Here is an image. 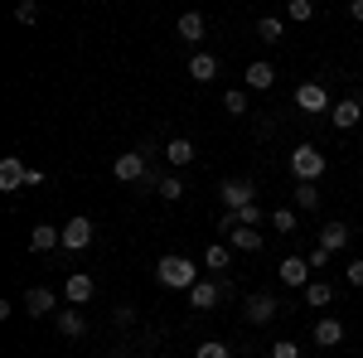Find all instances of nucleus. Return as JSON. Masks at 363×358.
I'll list each match as a JSON object with an SVG mask.
<instances>
[{
	"label": "nucleus",
	"instance_id": "nucleus-1",
	"mask_svg": "<svg viewBox=\"0 0 363 358\" xmlns=\"http://www.w3.org/2000/svg\"><path fill=\"white\" fill-rule=\"evenodd\" d=\"M155 276H160V286H169V291H194L199 286V272H194L189 257H160Z\"/></svg>",
	"mask_w": 363,
	"mask_h": 358
},
{
	"label": "nucleus",
	"instance_id": "nucleus-2",
	"mask_svg": "<svg viewBox=\"0 0 363 358\" xmlns=\"http://www.w3.org/2000/svg\"><path fill=\"white\" fill-rule=\"evenodd\" d=\"M291 174H296V184H315L325 174V155L315 145H296L291 150Z\"/></svg>",
	"mask_w": 363,
	"mask_h": 358
},
{
	"label": "nucleus",
	"instance_id": "nucleus-3",
	"mask_svg": "<svg viewBox=\"0 0 363 358\" xmlns=\"http://www.w3.org/2000/svg\"><path fill=\"white\" fill-rule=\"evenodd\" d=\"M112 174L121 184H136V179H150V150H126V155H116Z\"/></svg>",
	"mask_w": 363,
	"mask_h": 358
},
{
	"label": "nucleus",
	"instance_id": "nucleus-4",
	"mask_svg": "<svg viewBox=\"0 0 363 358\" xmlns=\"http://www.w3.org/2000/svg\"><path fill=\"white\" fill-rule=\"evenodd\" d=\"M228 296H233L228 281H199L194 291H189V310H213V305L228 301Z\"/></svg>",
	"mask_w": 363,
	"mask_h": 358
},
{
	"label": "nucleus",
	"instance_id": "nucleus-5",
	"mask_svg": "<svg viewBox=\"0 0 363 358\" xmlns=\"http://www.w3.org/2000/svg\"><path fill=\"white\" fill-rule=\"evenodd\" d=\"M25 184H29V165L20 155H5L0 160V194H20Z\"/></svg>",
	"mask_w": 363,
	"mask_h": 358
},
{
	"label": "nucleus",
	"instance_id": "nucleus-6",
	"mask_svg": "<svg viewBox=\"0 0 363 358\" xmlns=\"http://www.w3.org/2000/svg\"><path fill=\"white\" fill-rule=\"evenodd\" d=\"M296 107L301 111H330V87L325 83H301L296 87Z\"/></svg>",
	"mask_w": 363,
	"mask_h": 358
},
{
	"label": "nucleus",
	"instance_id": "nucleus-7",
	"mask_svg": "<svg viewBox=\"0 0 363 358\" xmlns=\"http://www.w3.org/2000/svg\"><path fill=\"white\" fill-rule=\"evenodd\" d=\"M330 121H335V131L359 126V121H363V102H359V97H339L335 107H330Z\"/></svg>",
	"mask_w": 363,
	"mask_h": 358
},
{
	"label": "nucleus",
	"instance_id": "nucleus-8",
	"mask_svg": "<svg viewBox=\"0 0 363 358\" xmlns=\"http://www.w3.org/2000/svg\"><path fill=\"white\" fill-rule=\"evenodd\" d=\"M218 194H223V208H228V213H238V208L257 203V198H252L257 189H252L247 179H223V189H218Z\"/></svg>",
	"mask_w": 363,
	"mask_h": 358
},
{
	"label": "nucleus",
	"instance_id": "nucleus-9",
	"mask_svg": "<svg viewBox=\"0 0 363 358\" xmlns=\"http://www.w3.org/2000/svg\"><path fill=\"white\" fill-rule=\"evenodd\" d=\"M242 315H247V325H272V320L281 315V305L272 301L267 291H262V296H252V301L242 305Z\"/></svg>",
	"mask_w": 363,
	"mask_h": 358
},
{
	"label": "nucleus",
	"instance_id": "nucleus-10",
	"mask_svg": "<svg viewBox=\"0 0 363 358\" xmlns=\"http://www.w3.org/2000/svg\"><path fill=\"white\" fill-rule=\"evenodd\" d=\"M277 276H281V286L301 291V286H310V262L306 257H286V262L277 267Z\"/></svg>",
	"mask_w": 363,
	"mask_h": 358
},
{
	"label": "nucleus",
	"instance_id": "nucleus-11",
	"mask_svg": "<svg viewBox=\"0 0 363 358\" xmlns=\"http://www.w3.org/2000/svg\"><path fill=\"white\" fill-rule=\"evenodd\" d=\"M54 305H58V296L49 291V286H29V291H25V310L34 315V320H44V315H54Z\"/></svg>",
	"mask_w": 363,
	"mask_h": 358
},
{
	"label": "nucleus",
	"instance_id": "nucleus-12",
	"mask_svg": "<svg viewBox=\"0 0 363 358\" xmlns=\"http://www.w3.org/2000/svg\"><path fill=\"white\" fill-rule=\"evenodd\" d=\"M92 291H97V286H92V276H87V272H73L68 281H63V301H68V305H87V301H92Z\"/></svg>",
	"mask_w": 363,
	"mask_h": 358
},
{
	"label": "nucleus",
	"instance_id": "nucleus-13",
	"mask_svg": "<svg viewBox=\"0 0 363 358\" xmlns=\"http://www.w3.org/2000/svg\"><path fill=\"white\" fill-rule=\"evenodd\" d=\"M87 242H92V218H68V228H63V247L83 252Z\"/></svg>",
	"mask_w": 363,
	"mask_h": 358
},
{
	"label": "nucleus",
	"instance_id": "nucleus-14",
	"mask_svg": "<svg viewBox=\"0 0 363 358\" xmlns=\"http://www.w3.org/2000/svg\"><path fill=\"white\" fill-rule=\"evenodd\" d=\"M315 344H320V349H339V344H344V320L325 315V320L315 325Z\"/></svg>",
	"mask_w": 363,
	"mask_h": 358
},
{
	"label": "nucleus",
	"instance_id": "nucleus-15",
	"mask_svg": "<svg viewBox=\"0 0 363 358\" xmlns=\"http://www.w3.org/2000/svg\"><path fill=\"white\" fill-rule=\"evenodd\" d=\"M29 247H34V252H54V247H63V228H49V223L29 228Z\"/></svg>",
	"mask_w": 363,
	"mask_h": 358
},
{
	"label": "nucleus",
	"instance_id": "nucleus-16",
	"mask_svg": "<svg viewBox=\"0 0 363 358\" xmlns=\"http://www.w3.org/2000/svg\"><path fill=\"white\" fill-rule=\"evenodd\" d=\"M320 247L330 252V257L344 252L349 247V223H325V228H320Z\"/></svg>",
	"mask_w": 363,
	"mask_h": 358
},
{
	"label": "nucleus",
	"instance_id": "nucleus-17",
	"mask_svg": "<svg viewBox=\"0 0 363 358\" xmlns=\"http://www.w3.org/2000/svg\"><path fill=\"white\" fill-rule=\"evenodd\" d=\"M189 78H194V83H213V78H218V58L213 54H194L189 58Z\"/></svg>",
	"mask_w": 363,
	"mask_h": 358
},
{
	"label": "nucleus",
	"instance_id": "nucleus-18",
	"mask_svg": "<svg viewBox=\"0 0 363 358\" xmlns=\"http://www.w3.org/2000/svg\"><path fill=\"white\" fill-rule=\"evenodd\" d=\"M247 87L272 92V87H277V68H272V63H247Z\"/></svg>",
	"mask_w": 363,
	"mask_h": 358
},
{
	"label": "nucleus",
	"instance_id": "nucleus-19",
	"mask_svg": "<svg viewBox=\"0 0 363 358\" xmlns=\"http://www.w3.org/2000/svg\"><path fill=\"white\" fill-rule=\"evenodd\" d=\"M54 325H58V334H63V339H78V334H87V320L78 315V310H58Z\"/></svg>",
	"mask_w": 363,
	"mask_h": 358
},
{
	"label": "nucleus",
	"instance_id": "nucleus-20",
	"mask_svg": "<svg viewBox=\"0 0 363 358\" xmlns=\"http://www.w3.org/2000/svg\"><path fill=\"white\" fill-rule=\"evenodd\" d=\"M179 39H184V44H199V39H203V15H194V10H189V15H179Z\"/></svg>",
	"mask_w": 363,
	"mask_h": 358
},
{
	"label": "nucleus",
	"instance_id": "nucleus-21",
	"mask_svg": "<svg viewBox=\"0 0 363 358\" xmlns=\"http://www.w3.org/2000/svg\"><path fill=\"white\" fill-rule=\"evenodd\" d=\"M165 160H169V165H189V160H194V140L174 136V140L165 145Z\"/></svg>",
	"mask_w": 363,
	"mask_h": 358
},
{
	"label": "nucleus",
	"instance_id": "nucleus-22",
	"mask_svg": "<svg viewBox=\"0 0 363 358\" xmlns=\"http://www.w3.org/2000/svg\"><path fill=\"white\" fill-rule=\"evenodd\" d=\"M228 237H233L238 252H262V233H257V228H233Z\"/></svg>",
	"mask_w": 363,
	"mask_h": 358
},
{
	"label": "nucleus",
	"instance_id": "nucleus-23",
	"mask_svg": "<svg viewBox=\"0 0 363 358\" xmlns=\"http://www.w3.org/2000/svg\"><path fill=\"white\" fill-rule=\"evenodd\" d=\"M296 208H301V213L320 208V189H315V184H296Z\"/></svg>",
	"mask_w": 363,
	"mask_h": 358
},
{
	"label": "nucleus",
	"instance_id": "nucleus-24",
	"mask_svg": "<svg viewBox=\"0 0 363 358\" xmlns=\"http://www.w3.org/2000/svg\"><path fill=\"white\" fill-rule=\"evenodd\" d=\"M203 267H208V272H228V247L223 242H213V247L203 252Z\"/></svg>",
	"mask_w": 363,
	"mask_h": 358
},
{
	"label": "nucleus",
	"instance_id": "nucleus-25",
	"mask_svg": "<svg viewBox=\"0 0 363 358\" xmlns=\"http://www.w3.org/2000/svg\"><path fill=\"white\" fill-rule=\"evenodd\" d=\"M330 296H335L330 281H310L306 286V305H330Z\"/></svg>",
	"mask_w": 363,
	"mask_h": 358
},
{
	"label": "nucleus",
	"instance_id": "nucleus-26",
	"mask_svg": "<svg viewBox=\"0 0 363 358\" xmlns=\"http://www.w3.org/2000/svg\"><path fill=\"white\" fill-rule=\"evenodd\" d=\"M257 34H262V44H281V20L262 15V20H257Z\"/></svg>",
	"mask_w": 363,
	"mask_h": 358
},
{
	"label": "nucleus",
	"instance_id": "nucleus-27",
	"mask_svg": "<svg viewBox=\"0 0 363 358\" xmlns=\"http://www.w3.org/2000/svg\"><path fill=\"white\" fill-rule=\"evenodd\" d=\"M155 189H160V198H165V203H179V198H184V184H179L174 174H165V179H160Z\"/></svg>",
	"mask_w": 363,
	"mask_h": 358
},
{
	"label": "nucleus",
	"instance_id": "nucleus-28",
	"mask_svg": "<svg viewBox=\"0 0 363 358\" xmlns=\"http://www.w3.org/2000/svg\"><path fill=\"white\" fill-rule=\"evenodd\" d=\"M310 15H315V5H310V0H286V20H301V25H306Z\"/></svg>",
	"mask_w": 363,
	"mask_h": 358
},
{
	"label": "nucleus",
	"instance_id": "nucleus-29",
	"mask_svg": "<svg viewBox=\"0 0 363 358\" xmlns=\"http://www.w3.org/2000/svg\"><path fill=\"white\" fill-rule=\"evenodd\" d=\"M223 107L233 111V116H242V111H247V92H238V87H228V92H223Z\"/></svg>",
	"mask_w": 363,
	"mask_h": 358
},
{
	"label": "nucleus",
	"instance_id": "nucleus-30",
	"mask_svg": "<svg viewBox=\"0 0 363 358\" xmlns=\"http://www.w3.org/2000/svg\"><path fill=\"white\" fill-rule=\"evenodd\" d=\"M194 358H233V349H228V344H218V339H208V344H199Z\"/></svg>",
	"mask_w": 363,
	"mask_h": 358
},
{
	"label": "nucleus",
	"instance_id": "nucleus-31",
	"mask_svg": "<svg viewBox=\"0 0 363 358\" xmlns=\"http://www.w3.org/2000/svg\"><path fill=\"white\" fill-rule=\"evenodd\" d=\"M272 228H277V233H296V213H291V208H277V213H272Z\"/></svg>",
	"mask_w": 363,
	"mask_h": 358
},
{
	"label": "nucleus",
	"instance_id": "nucleus-32",
	"mask_svg": "<svg viewBox=\"0 0 363 358\" xmlns=\"http://www.w3.org/2000/svg\"><path fill=\"white\" fill-rule=\"evenodd\" d=\"M15 20H20V25H34V20H39V5H34V0H20V5H15Z\"/></svg>",
	"mask_w": 363,
	"mask_h": 358
},
{
	"label": "nucleus",
	"instance_id": "nucleus-33",
	"mask_svg": "<svg viewBox=\"0 0 363 358\" xmlns=\"http://www.w3.org/2000/svg\"><path fill=\"white\" fill-rule=\"evenodd\" d=\"M257 223H262V208H257V203L238 208V228H257Z\"/></svg>",
	"mask_w": 363,
	"mask_h": 358
},
{
	"label": "nucleus",
	"instance_id": "nucleus-34",
	"mask_svg": "<svg viewBox=\"0 0 363 358\" xmlns=\"http://www.w3.org/2000/svg\"><path fill=\"white\" fill-rule=\"evenodd\" d=\"M306 262H310V272H320V267H330L335 257H330V252H325V247H320V242H315V247H310V257H306Z\"/></svg>",
	"mask_w": 363,
	"mask_h": 358
},
{
	"label": "nucleus",
	"instance_id": "nucleus-35",
	"mask_svg": "<svg viewBox=\"0 0 363 358\" xmlns=\"http://www.w3.org/2000/svg\"><path fill=\"white\" fill-rule=\"evenodd\" d=\"M344 281H349V286H363V257H354V262L344 267Z\"/></svg>",
	"mask_w": 363,
	"mask_h": 358
},
{
	"label": "nucleus",
	"instance_id": "nucleus-36",
	"mask_svg": "<svg viewBox=\"0 0 363 358\" xmlns=\"http://www.w3.org/2000/svg\"><path fill=\"white\" fill-rule=\"evenodd\" d=\"M272 358H301V349L291 339H281V344H272Z\"/></svg>",
	"mask_w": 363,
	"mask_h": 358
},
{
	"label": "nucleus",
	"instance_id": "nucleus-37",
	"mask_svg": "<svg viewBox=\"0 0 363 358\" xmlns=\"http://www.w3.org/2000/svg\"><path fill=\"white\" fill-rule=\"evenodd\" d=\"M349 15H354V20H363V0H354V5H349Z\"/></svg>",
	"mask_w": 363,
	"mask_h": 358
},
{
	"label": "nucleus",
	"instance_id": "nucleus-38",
	"mask_svg": "<svg viewBox=\"0 0 363 358\" xmlns=\"http://www.w3.org/2000/svg\"><path fill=\"white\" fill-rule=\"evenodd\" d=\"M359 78H363V73H359Z\"/></svg>",
	"mask_w": 363,
	"mask_h": 358
}]
</instances>
